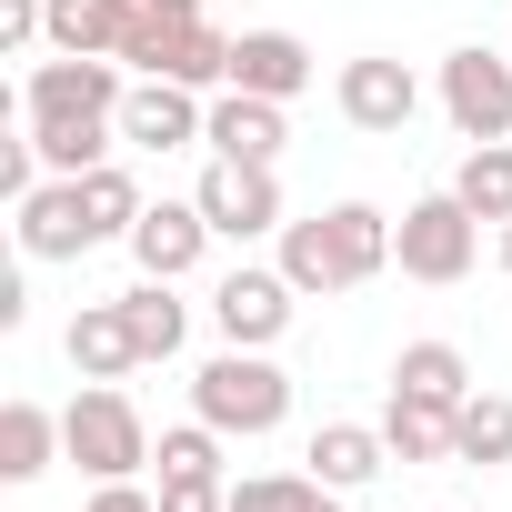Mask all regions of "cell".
Segmentation results:
<instances>
[{
  "mask_svg": "<svg viewBox=\"0 0 512 512\" xmlns=\"http://www.w3.org/2000/svg\"><path fill=\"white\" fill-rule=\"evenodd\" d=\"M282 272L292 292H362L372 272H392V211L332 201L312 221H282Z\"/></svg>",
  "mask_w": 512,
  "mask_h": 512,
  "instance_id": "1",
  "label": "cell"
},
{
  "mask_svg": "<svg viewBox=\"0 0 512 512\" xmlns=\"http://www.w3.org/2000/svg\"><path fill=\"white\" fill-rule=\"evenodd\" d=\"M121 61H131L141 81L231 91V31H211V21H201V0H141V21H131Z\"/></svg>",
  "mask_w": 512,
  "mask_h": 512,
  "instance_id": "2",
  "label": "cell"
},
{
  "mask_svg": "<svg viewBox=\"0 0 512 512\" xmlns=\"http://www.w3.org/2000/svg\"><path fill=\"white\" fill-rule=\"evenodd\" d=\"M191 412H201L211 432H231V442H262V432H282V412H292V372H282L272 352L231 342V352H211V362L191 372Z\"/></svg>",
  "mask_w": 512,
  "mask_h": 512,
  "instance_id": "3",
  "label": "cell"
},
{
  "mask_svg": "<svg viewBox=\"0 0 512 512\" xmlns=\"http://www.w3.org/2000/svg\"><path fill=\"white\" fill-rule=\"evenodd\" d=\"M61 452L91 472V482H141L151 472V422L121 382H81L71 412H61Z\"/></svg>",
  "mask_w": 512,
  "mask_h": 512,
  "instance_id": "4",
  "label": "cell"
},
{
  "mask_svg": "<svg viewBox=\"0 0 512 512\" xmlns=\"http://www.w3.org/2000/svg\"><path fill=\"white\" fill-rule=\"evenodd\" d=\"M472 251H482V221L462 211V191H422L402 221H392V262H402V282H462L472 272Z\"/></svg>",
  "mask_w": 512,
  "mask_h": 512,
  "instance_id": "5",
  "label": "cell"
},
{
  "mask_svg": "<svg viewBox=\"0 0 512 512\" xmlns=\"http://www.w3.org/2000/svg\"><path fill=\"white\" fill-rule=\"evenodd\" d=\"M121 101H131L121 61H81V51H51L21 81V121H121Z\"/></svg>",
  "mask_w": 512,
  "mask_h": 512,
  "instance_id": "6",
  "label": "cell"
},
{
  "mask_svg": "<svg viewBox=\"0 0 512 512\" xmlns=\"http://www.w3.org/2000/svg\"><path fill=\"white\" fill-rule=\"evenodd\" d=\"M442 111H452L462 141H502V131H512V61L482 51V41H462V51L442 61Z\"/></svg>",
  "mask_w": 512,
  "mask_h": 512,
  "instance_id": "7",
  "label": "cell"
},
{
  "mask_svg": "<svg viewBox=\"0 0 512 512\" xmlns=\"http://www.w3.org/2000/svg\"><path fill=\"white\" fill-rule=\"evenodd\" d=\"M191 201H201V221H211L221 241H262V231H282V181H272V161H211Z\"/></svg>",
  "mask_w": 512,
  "mask_h": 512,
  "instance_id": "8",
  "label": "cell"
},
{
  "mask_svg": "<svg viewBox=\"0 0 512 512\" xmlns=\"http://www.w3.org/2000/svg\"><path fill=\"white\" fill-rule=\"evenodd\" d=\"M332 101H342V121H352V131L392 141V131H412V111H422V81H412L392 51H362V61H342Z\"/></svg>",
  "mask_w": 512,
  "mask_h": 512,
  "instance_id": "9",
  "label": "cell"
},
{
  "mask_svg": "<svg viewBox=\"0 0 512 512\" xmlns=\"http://www.w3.org/2000/svg\"><path fill=\"white\" fill-rule=\"evenodd\" d=\"M292 302H302V292H292V272H282V262H272V272H251V262H241V272H221V292H211V322H221V342L272 352V342L292 332Z\"/></svg>",
  "mask_w": 512,
  "mask_h": 512,
  "instance_id": "10",
  "label": "cell"
},
{
  "mask_svg": "<svg viewBox=\"0 0 512 512\" xmlns=\"http://www.w3.org/2000/svg\"><path fill=\"white\" fill-rule=\"evenodd\" d=\"M11 231H21V262H81V251H101V231H91V201H81V181H41L31 201H11Z\"/></svg>",
  "mask_w": 512,
  "mask_h": 512,
  "instance_id": "11",
  "label": "cell"
},
{
  "mask_svg": "<svg viewBox=\"0 0 512 512\" xmlns=\"http://www.w3.org/2000/svg\"><path fill=\"white\" fill-rule=\"evenodd\" d=\"M201 131H211V101L191 81H131V101H121V141L131 151H181Z\"/></svg>",
  "mask_w": 512,
  "mask_h": 512,
  "instance_id": "12",
  "label": "cell"
},
{
  "mask_svg": "<svg viewBox=\"0 0 512 512\" xmlns=\"http://www.w3.org/2000/svg\"><path fill=\"white\" fill-rule=\"evenodd\" d=\"M312 81H322V61H312V41H302V31H241V41H231V91L302 101Z\"/></svg>",
  "mask_w": 512,
  "mask_h": 512,
  "instance_id": "13",
  "label": "cell"
},
{
  "mask_svg": "<svg viewBox=\"0 0 512 512\" xmlns=\"http://www.w3.org/2000/svg\"><path fill=\"white\" fill-rule=\"evenodd\" d=\"M211 241H221V231L201 221V201H151V211L131 221V262H141L151 282H181V272L201 262Z\"/></svg>",
  "mask_w": 512,
  "mask_h": 512,
  "instance_id": "14",
  "label": "cell"
},
{
  "mask_svg": "<svg viewBox=\"0 0 512 512\" xmlns=\"http://www.w3.org/2000/svg\"><path fill=\"white\" fill-rule=\"evenodd\" d=\"M211 161H282V101H262V91H211Z\"/></svg>",
  "mask_w": 512,
  "mask_h": 512,
  "instance_id": "15",
  "label": "cell"
},
{
  "mask_svg": "<svg viewBox=\"0 0 512 512\" xmlns=\"http://www.w3.org/2000/svg\"><path fill=\"white\" fill-rule=\"evenodd\" d=\"M392 392H402V402H432V412H462V402H472V362H462V342H402Z\"/></svg>",
  "mask_w": 512,
  "mask_h": 512,
  "instance_id": "16",
  "label": "cell"
},
{
  "mask_svg": "<svg viewBox=\"0 0 512 512\" xmlns=\"http://www.w3.org/2000/svg\"><path fill=\"white\" fill-rule=\"evenodd\" d=\"M141 21V0H51V51H81V61H121Z\"/></svg>",
  "mask_w": 512,
  "mask_h": 512,
  "instance_id": "17",
  "label": "cell"
},
{
  "mask_svg": "<svg viewBox=\"0 0 512 512\" xmlns=\"http://www.w3.org/2000/svg\"><path fill=\"white\" fill-rule=\"evenodd\" d=\"M71 372H81V382H121V372H141V342H131L121 302H91V312L71 322Z\"/></svg>",
  "mask_w": 512,
  "mask_h": 512,
  "instance_id": "18",
  "label": "cell"
},
{
  "mask_svg": "<svg viewBox=\"0 0 512 512\" xmlns=\"http://www.w3.org/2000/svg\"><path fill=\"white\" fill-rule=\"evenodd\" d=\"M382 462H392L382 422H322V432H312V472H322L332 492H362V482H372Z\"/></svg>",
  "mask_w": 512,
  "mask_h": 512,
  "instance_id": "19",
  "label": "cell"
},
{
  "mask_svg": "<svg viewBox=\"0 0 512 512\" xmlns=\"http://www.w3.org/2000/svg\"><path fill=\"white\" fill-rule=\"evenodd\" d=\"M61 452V412L41 402H0V482H41Z\"/></svg>",
  "mask_w": 512,
  "mask_h": 512,
  "instance_id": "20",
  "label": "cell"
},
{
  "mask_svg": "<svg viewBox=\"0 0 512 512\" xmlns=\"http://www.w3.org/2000/svg\"><path fill=\"white\" fill-rule=\"evenodd\" d=\"M452 462H472V472H502L512 462V392H472L452 412Z\"/></svg>",
  "mask_w": 512,
  "mask_h": 512,
  "instance_id": "21",
  "label": "cell"
},
{
  "mask_svg": "<svg viewBox=\"0 0 512 512\" xmlns=\"http://www.w3.org/2000/svg\"><path fill=\"white\" fill-rule=\"evenodd\" d=\"M121 322H131L141 362H171V352H181V332H191V312H181V302H171V282H151V272L121 292Z\"/></svg>",
  "mask_w": 512,
  "mask_h": 512,
  "instance_id": "22",
  "label": "cell"
},
{
  "mask_svg": "<svg viewBox=\"0 0 512 512\" xmlns=\"http://www.w3.org/2000/svg\"><path fill=\"white\" fill-rule=\"evenodd\" d=\"M31 141H41V171L81 181V171H101V161H111L121 121H31Z\"/></svg>",
  "mask_w": 512,
  "mask_h": 512,
  "instance_id": "23",
  "label": "cell"
},
{
  "mask_svg": "<svg viewBox=\"0 0 512 512\" xmlns=\"http://www.w3.org/2000/svg\"><path fill=\"white\" fill-rule=\"evenodd\" d=\"M452 191H462L472 221H512V141H472L462 171H452Z\"/></svg>",
  "mask_w": 512,
  "mask_h": 512,
  "instance_id": "24",
  "label": "cell"
},
{
  "mask_svg": "<svg viewBox=\"0 0 512 512\" xmlns=\"http://www.w3.org/2000/svg\"><path fill=\"white\" fill-rule=\"evenodd\" d=\"M382 442H392V462H442L452 452V412H432V402H382Z\"/></svg>",
  "mask_w": 512,
  "mask_h": 512,
  "instance_id": "25",
  "label": "cell"
},
{
  "mask_svg": "<svg viewBox=\"0 0 512 512\" xmlns=\"http://www.w3.org/2000/svg\"><path fill=\"white\" fill-rule=\"evenodd\" d=\"M221 442H231V432H211V422L191 412V422H171V432L151 442V462H161V482H221Z\"/></svg>",
  "mask_w": 512,
  "mask_h": 512,
  "instance_id": "26",
  "label": "cell"
},
{
  "mask_svg": "<svg viewBox=\"0 0 512 512\" xmlns=\"http://www.w3.org/2000/svg\"><path fill=\"white\" fill-rule=\"evenodd\" d=\"M81 201H91V231H101V241H131V221L151 211V201H141V181H131L121 161H101V171H81Z\"/></svg>",
  "mask_w": 512,
  "mask_h": 512,
  "instance_id": "27",
  "label": "cell"
},
{
  "mask_svg": "<svg viewBox=\"0 0 512 512\" xmlns=\"http://www.w3.org/2000/svg\"><path fill=\"white\" fill-rule=\"evenodd\" d=\"M322 472H251V482H231V512H322Z\"/></svg>",
  "mask_w": 512,
  "mask_h": 512,
  "instance_id": "28",
  "label": "cell"
},
{
  "mask_svg": "<svg viewBox=\"0 0 512 512\" xmlns=\"http://www.w3.org/2000/svg\"><path fill=\"white\" fill-rule=\"evenodd\" d=\"M41 191V141L21 131V141H0V201H31Z\"/></svg>",
  "mask_w": 512,
  "mask_h": 512,
  "instance_id": "29",
  "label": "cell"
},
{
  "mask_svg": "<svg viewBox=\"0 0 512 512\" xmlns=\"http://www.w3.org/2000/svg\"><path fill=\"white\" fill-rule=\"evenodd\" d=\"M161 512H231V482H161Z\"/></svg>",
  "mask_w": 512,
  "mask_h": 512,
  "instance_id": "30",
  "label": "cell"
},
{
  "mask_svg": "<svg viewBox=\"0 0 512 512\" xmlns=\"http://www.w3.org/2000/svg\"><path fill=\"white\" fill-rule=\"evenodd\" d=\"M81 512H161V492H141V482H101Z\"/></svg>",
  "mask_w": 512,
  "mask_h": 512,
  "instance_id": "31",
  "label": "cell"
},
{
  "mask_svg": "<svg viewBox=\"0 0 512 512\" xmlns=\"http://www.w3.org/2000/svg\"><path fill=\"white\" fill-rule=\"evenodd\" d=\"M322 512H352V492H322Z\"/></svg>",
  "mask_w": 512,
  "mask_h": 512,
  "instance_id": "32",
  "label": "cell"
},
{
  "mask_svg": "<svg viewBox=\"0 0 512 512\" xmlns=\"http://www.w3.org/2000/svg\"><path fill=\"white\" fill-rule=\"evenodd\" d=\"M502 272H512V221H502Z\"/></svg>",
  "mask_w": 512,
  "mask_h": 512,
  "instance_id": "33",
  "label": "cell"
}]
</instances>
